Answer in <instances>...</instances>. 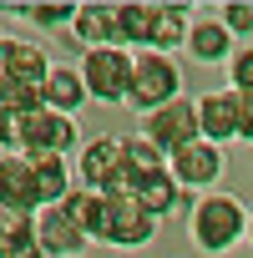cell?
Here are the masks:
<instances>
[{"mask_svg":"<svg viewBox=\"0 0 253 258\" xmlns=\"http://www.w3.org/2000/svg\"><path fill=\"white\" fill-rule=\"evenodd\" d=\"M167 172H172V182H177L182 192H187V187L213 192V187H218V177L228 172V157H223V147H218V142L198 137V142H187V147H177V152L167 157Z\"/></svg>","mask_w":253,"mask_h":258,"instance_id":"6","label":"cell"},{"mask_svg":"<svg viewBox=\"0 0 253 258\" xmlns=\"http://www.w3.org/2000/svg\"><path fill=\"white\" fill-rule=\"evenodd\" d=\"M76 177H81V187H96V192L126 187V177H121V137L96 132L91 142H81V152H76Z\"/></svg>","mask_w":253,"mask_h":258,"instance_id":"7","label":"cell"},{"mask_svg":"<svg viewBox=\"0 0 253 258\" xmlns=\"http://www.w3.org/2000/svg\"><path fill=\"white\" fill-rule=\"evenodd\" d=\"M0 258H6V223H0Z\"/></svg>","mask_w":253,"mask_h":258,"instance_id":"27","label":"cell"},{"mask_svg":"<svg viewBox=\"0 0 253 258\" xmlns=\"http://www.w3.org/2000/svg\"><path fill=\"white\" fill-rule=\"evenodd\" d=\"M238 106H243V96H238L233 86L198 96V132H203L208 142H218V147L238 142Z\"/></svg>","mask_w":253,"mask_h":258,"instance_id":"9","label":"cell"},{"mask_svg":"<svg viewBox=\"0 0 253 258\" xmlns=\"http://www.w3.org/2000/svg\"><path fill=\"white\" fill-rule=\"evenodd\" d=\"M238 142H253V96H243V106H238Z\"/></svg>","mask_w":253,"mask_h":258,"instance_id":"26","label":"cell"},{"mask_svg":"<svg viewBox=\"0 0 253 258\" xmlns=\"http://www.w3.org/2000/svg\"><path fill=\"white\" fill-rule=\"evenodd\" d=\"M157 172H167V152L162 147H152L142 132L137 137H121V177H126V192H132L137 182H147V177H157Z\"/></svg>","mask_w":253,"mask_h":258,"instance_id":"13","label":"cell"},{"mask_svg":"<svg viewBox=\"0 0 253 258\" xmlns=\"http://www.w3.org/2000/svg\"><path fill=\"white\" fill-rule=\"evenodd\" d=\"M86 101H91V96H86L81 71L51 66V76H46V86H41V106H51V111H61V116H76V106H86Z\"/></svg>","mask_w":253,"mask_h":258,"instance_id":"14","label":"cell"},{"mask_svg":"<svg viewBox=\"0 0 253 258\" xmlns=\"http://www.w3.org/2000/svg\"><path fill=\"white\" fill-rule=\"evenodd\" d=\"M187 233L203 253H233L238 243H248V208L233 198V192H203L193 218H187Z\"/></svg>","mask_w":253,"mask_h":258,"instance_id":"1","label":"cell"},{"mask_svg":"<svg viewBox=\"0 0 253 258\" xmlns=\"http://www.w3.org/2000/svg\"><path fill=\"white\" fill-rule=\"evenodd\" d=\"M218 21L228 26V36H253V0H228V6L218 11Z\"/></svg>","mask_w":253,"mask_h":258,"instance_id":"24","label":"cell"},{"mask_svg":"<svg viewBox=\"0 0 253 258\" xmlns=\"http://www.w3.org/2000/svg\"><path fill=\"white\" fill-rule=\"evenodd\" d=\"M182 51L193 61H203V66H218V61H233V36H228V26L218 16H198L187 26V46Z\"/></svg>","mask_w":253,"mask_h":258,"instance_id":"12","label":"cell"},{"mask_svg":"<svg viewBox=\"0 0 253 258\" xmlns=\"http://www.w3.org/2000/svg\"><path fill=\"white\" fill-rule=\"evenodd\" d=\"M142 137H147L152 147H162L167 157H172L177 147L198 142V137H203V132H198V101L177 96V101H167V106H157V111H142Z\"/></svg>","mask_w":253,"mask_h":258,"instance_id":"5","label":"cell"},{"mask_svg":"<svg viewBox=\"0 0 253 258\" xmlns=\"http://www.w3.org/2000/svg\"><path fill=\"white\" fill-rule=\"evenodd\" d=\"M61 208H66V218L91 238V243H101V218H106V192H96V187H71L66 198H61Z\"/></svg>","mask_w":253,"mask_h":258,"instance_id":"16","label":"cell"},{"mask_svg":"<svg viewBox=\"0 0 253 258\" xmlns=\"http://www.w3.org/2000/svg\"><path fill=\"white\" fill-rule=\"evenodd\" d=\"M6 258H46V248L36 238V213L6 223Z\"/></svg>","mask_w":253,"mask_h":258,"instance_id":"21","label":"cell"},{"mask_svg":"<svg viewBox=\"0 0 253 258\" xmlns=\"http://www.w3.org/2000/svg\"><path fill=\"white\" fill-rule=\"evenodd\" d=\"M36 106H41V86H26L16 76H0V111L21 116V111H36Z\"/></svg>","mask_w":253,"mask_h":258,"instance_id":"23","label":"cell"},{"mask_svg":"<svg viewBox=\"0 0 253 258\" xmlns=\"http://www.w3.org/2000/svg\"><path fill=\"white\" fill-rule=\"evenodd\" d=\"M187 6H157V16H152V41H147V51H157V56H172V51H182L187 46Z\"/></svg>","mask_w":253,"mask_h":258,"instance_id":"18","label":"cell"},{"mask_svg":"<svg viewBox=\"0 0 253 258\" xmlns=\"http://www.w3.org/2000/svg\"><path fill=\"white\" fill-rule=\"evenodd\" d=\"M31 172H36V192H41V208H51V203H61L76 182H71V167H66V157H56V152H36L31 157Z\"/></svg>","mask_w":253,"mask_h":258,"instance_id":"19","label":"cell"},{"mask_svg":"<svg viewBox=\"0 0 253 258\" xmlns=\"http://www.w3.org/2000/svg\"><path fill=\"white\" fill-rule=\"evenodd\" d=\"M0 11H6V16H26V21H36V26H71V21H76V6H71V0H56V6H46V0H36V6H6V0H0Z\"/></svg>","mask_w":253,"mask_h":258,"instance_id":"22","label":"cell"},{"mask_svg":"<svg viewBox=\"0 0 253 258\" xmlns=\"http://www.w3.org/2000/svg\"><path fill=\"white\" fill-rule=\"evenodd\" d=\"M132 51L121 46H101V51H86L81 61V81H86V96L91 101H106V106H121L126 91H132Z\"/></svg>","mask_w":253,"mask_h":258,"instance_id":"3","label":"cell"},{"mask_svg":"<svg viewBox=\"0 0 253 258\" xmlns=\"http://www.w3.org/2000/svg\"><path fill=\"white\" fill-rule=\"evenodd\" d=\"M177 96H182V66L172 56L142 51L132 61V91H126V101H132L137 111H157V106H167Z\"/></svg>","mask_w":253,"mask_h":258,"instance_id":"2","label":"cell"},{"mask_svg":"<svg viewBox=\"0 0 253 258\" xmlns=\"http://www.w3.org/2000/svg\"><path fill=\"white\" fill-rule=\"evenodd\" d=\"M0 76H16L26 86H46L51 76V56L31 41H11V36H0Z\"/></svg>","mask_w":253,"mask_h":258,"instance_id":"11","label":"cell"},{"mask_svg":"<svg viewBox=\"0 0 253 258\" xmlns=\"http://www.w3.org/2000/svg\"><path fill=\"white\" fill-rule=\"evenodd\" d=\"M71 36L86 46V51H101V46H116V16L111 6H76V21H71Z\"/></svg>","mask_w":253,"mask_h":258,"instance_id":"17","label":"cell"},{"mask_svg":"<svg viewBox=\"0 0 253 258\" xmlns=\"http://www.w3.org/2000/svg\"><path fill=\"white\" fill-rule=\"evenodd\" d=\"M228 81H233V91L253 96V46L233 51V61H228Z\"/></svg>","mask_w":253,"mask_h":258,"instance_id":"25","label":"cell"},{"mask_svg":"<svg viewBox=\"0 0 253 258\" xmlns=\"http://www.w3.org/2000/svg\"><path fill=\"white\" fill-rule=\"evenodd\" d=\"M36 208H41V192H36L31 157L26 152H6V157H0V223L31 218Z\"/></svg>","mask_w":253,"mask_h":258,"instance_id":"8","label":"cell"},{"mask_svg":"<svg viewBox=\"0 0 253 258\" xmlns=\"http://www.w3.org/2000/svg\"><path fill=\"white\" fill-rule=\"evenodd\" d=\"M157 238V218L152 213H142V203L126 192V187H116V192H106V218H101V243H111V248H147Z\"/></svg>","mask_w":253,"mask_h":258,"instance_id":"4","label":"cell"},{"mask_svg":"<svg viewBox=\"0 0 253 258\" xmlns=\"http://www.w3.org/2000/svg\"><path fill=\"white\" fill-rule=\"evenodd\" d=\"M36 238H41V248H46V258H76L91 238L66 218V208L61 203H51V208H36Z\"/></svg>","mask_w":253,"mask_h":258,"instance_id":"10","label":"cell"},{"mask_svg":"<svg viewBox=\"0 0 253 258\" xmlns=\"http://www.w3.org/2000/svg\"><path fill=\"white\" fill-rule=\"evenodd\" d=\"M248 243H253V208H248Z\"/></svg>","mask_w":253,"mask_h":258,"instance_id":"28","label":"cell"},{"mask_svg":"<svg viewBox=\"0 0 253 258\" xmlns=\"http://www.w3.org/2000/svg\"><path fill=\"white\" fill-rule=\"evenodd\" d=\"M111 16H116V46H121V51H132V46L147 51V41H152V16H157L152 0H121V6H111Z\"/></svg>","mask_w":253,"mask_h":258,"instance_id":"15","label":"cell"},{"mask_svg":"<svg viewBox=\"0 0 253 258\" xmlns=\"http://www.w3.org/2000/svg\"><path fill=\"white\" fill-rule=\"evenodd\" d=\"M132 198L142 203V213H152V218L162 223L167 213H177V203H182V187L172 182V172H157V177L137 182V187H132Z\"/></svg>","mask_w":253,"mask_h":258,"instance_id":"20","label":"cell"}]
</instances>
